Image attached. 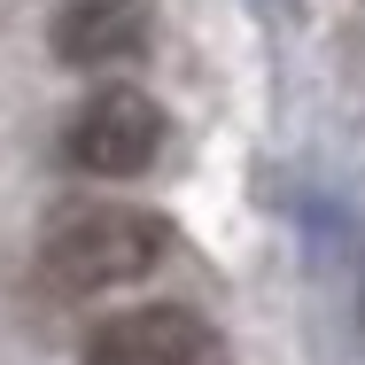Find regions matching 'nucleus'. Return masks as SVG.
<instances>
[{"instance_id": "nucleus-4", "label": "nucleus", "mask_w": 365, "mask_h": 365, "mask_svg": "<svg viewBox=\"0 0 365 365\" xmlns=\"http://www.w3.org/2000/svg\"><path fill=\"white\" fill-rule=\"evenodd\" d=\"M148 39H155L148 0H63L55 8V55L71 71H125L148 55Z\"/></svg>"}, {"instance_id": "nucleus-3", "label": "nucleus", "mask_w": 365, "mask_h": 365, "mask_svg": "<svg viewBox=\"0 0 365 365\" xmlns=\"http://www.w3.org/2000/svg\"><path fill=\"white\" fill-rule=\"evenodd\" d=\"M86 365H218V350L195 311L140 303V311H117L86 334Z\"/></svg>"}, {"instance_id": "nucleus-2", "label": "nucleus", "mask_w": 365, "mask_h": 365, "mask_svg": "<svg viewBox=\"0 0 365 365\" xmlns=\"http://www.w3.org/2000/svg\"><path fill=\"white\" fill-rule=\"evenodd\" d=\"M63 155L86 179H140L148 163L163 155V109L148 101L140 86H101V93H86L71 109Z\"/></svg>"}, {"instance_id": "nucleus-1", "label": "nucleus", "mask_w": 365, "mask_h": 365, "mask_svg": "<svg viewBox=\"0 0 365 365\" xmlns=\"http://www.w3.org/2000/svg\"><path fill=\"white\" fill-rule=\"evenodd\" d=\"M171 257V225L155 210H133V202H86V210H63L39 241V272L63 295H109L148 280L155 264Z\"/></svg>"}]
</instances>
